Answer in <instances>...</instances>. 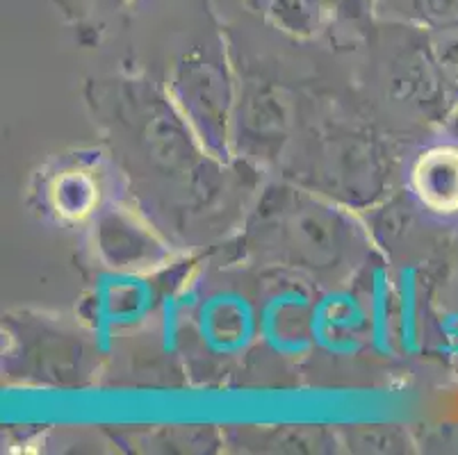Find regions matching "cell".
Here are the masks:
<instances>
[{"label":"cell","mask_w":458,"mask_h":455,"mask_svg":"<svg viewBox=\"0 0 458 455\" xmlns=\"http://www.w3.org/2000/svg\"><path fill=\"white\" fill-rule=\"evenodd\" d=\"M411 190L424 210L458 215V141L422 150L411 166Z\"/></svg>","instance_id":"obj_4"},{"label":"cell","mask_w":458,"mask_h":455,"mask_svg":"<svg viewBox=\"0 0 458 455\" xmlns=\"http://www.w3.org/2000/svg\"><path fill=\"white\" fill-rule=\"evenodd\" d=\"M98 200V187L87 173L81 171H71L57 178L53 187V203L57 212L69 219H82L96 207Z\"/></svg>","instance_id":"obj_9"},{"label":"cell","mask_w":458,"mask_h":455,"mask_svg":"<svg viewBox=\"0 0 458 455\" xmlns=\"http://www.w3.org/2000/svg\"><path fill=\"white\" fill-rule=\"evenodd\" d=\"M347 225L328 207L303 203L283 219L281 240L290 257L310 269H331L347 250Z\"/></svg>","instance_id":"obj_2"},{"label":"cell","mask_w":458,"mask_h":455,"mask_svg":"<svg viewBox=\"0 0 458 455\" xmlns=\"http://www.w3.org/2000/svg\"><path fill=\"white\" fill-rule=\"evenodd\" d=\"M267 14L281 30L303 37L318 30L328 7L324 0H267Z\"/></svg>","instance_id":"obj_8"},{"label":"cell","mask_w":458,"mask_h":455,"mask_svg":"<svg viewBox=\"0 0 458 455\" xmlns=\"http://www.w3.org/2000/svg\"><path fill=\"white\" fill-rule=\"evenodd\" d=\"M98 250L114 269H147L162 257V246L132 216L119 210L98 219Z\"/></svg>","instance_id":"obj_6"},{"label":"cell","mask_w":458,"mask_h":455,"mask_svg":"<svg viewBox=\"0 0 458 455\" xmlns=\"http://www.w3.org/2000/svg\"><path fill=\"white\" fill-rule=\"evenodd\" d=\"M433 60L438 69L445 91L458 98V37H447L433 48Z\"/></svg>","instance_id":"obj_11"},{"label":"cell","mask_w":458,"mask_h":455,"mask_svg":"<svg viewBox=\"0 0 458 455\" xmlns=\"http://www.w3.org/2000/svg\"><path fill=\"white\" fill-rule=\"evenodd\" d=\"M456 135H458V114H456Z\"/></svg>","instance_id":"obj_13"},{"label":"cell","mask_w":458,"mask_h":455,"mask_svg":"<svg viewBox=\"0 0 458 455\" xmlns=\"http://www.w3.org/2000/svg\"><path fill=\"white\" fill-rule=\"evenodd\" d=\"M406 14L436 32H458V0H402Z\"/></svg>","instance_id":"obj_10"},{"label":"cell","mask_w":458,"mask_h":455,"mask_svg":"<svg viewBox=\"0 0 458 455\" xmlns=\"http://www.w3.org/2000/svg\"><path fill=\"white\" fill-rule=\"evenodd\" d=\"M331 14L343 16V19H360L368 12L369 0H324Z\"/></svg>","instance_id":"obj_12"},{"label":"cell","mask_w":458,"mask_h":455,"mask_svg":"<svg viewBox=\"0 0 458 455\" xmlns=\"http://www.w3.org/2000/svg\"><path fill=\"white\" fill-rule=\"evenodd\" d=\"M287 114L281 98L269 89H253L244 96L240 110V132L262 146L278 144L285 137Z\"/></svg>","instance_id":"obj_7"},{"label":"cell","mask_w":458,"mask_h":455,"mask_svg":"<svg viewBox=\"0 0 458 455\" xmlns=\"http://www.w3.org/2000/svg\"><path fill=\"white\" fill-rule=\"evenodd\" d=\"M141 141L148 157L157 166L181 173L197 164L199 139L185 119L176 114L165 100H151V105L141 110Z\"/></svg>","instance_id":"obj_3"},{"label":"cell","mask_w":458,"mask_h":455,"mask_svg":"<svg viewBox=\"0 0 458 455\" xmlns=\"http://www.w3.org/2000/svg\"><path fill=\"white\" fill-rule=\"evenodd\" d=\"M381 156L372 141L349 137L333 144L324 156V178L328 190H335L344 198H360L381 187Z\"/></svg>","instance_id":"obj_5"},{"label":"cell","mask_w":458,"mask_h":455,"mask_svg":"<svg viewBox=\"0 0 458 455\" xmlns=\"http://www.w3.org/2000/svg\"><path fill=\"white\" fill-rule=\"evenodd\" d=\"M176 96L182 119L210 150L226 146L231 123V85L226 71L210 55H190L176 73Z\"/></svg>","instance_id":"obj_1"}]
</instances>
